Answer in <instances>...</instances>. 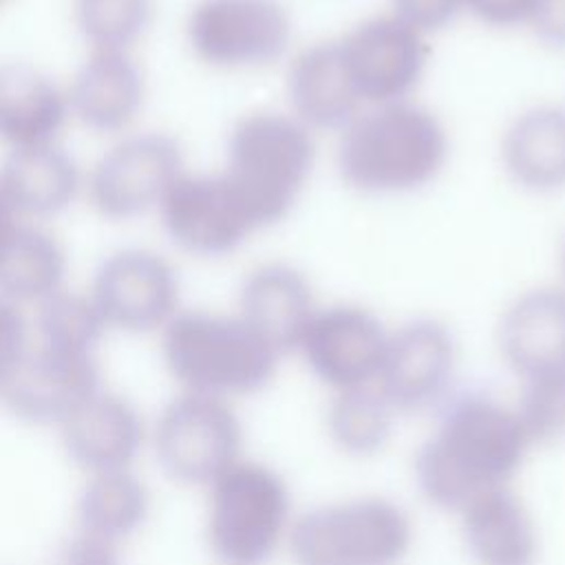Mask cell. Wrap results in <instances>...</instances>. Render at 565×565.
<instances>
[{
  "label": "cell",
  "mask_w": 565,
  "mask_h": 565,
  "mask_svg": "<svg viewBox=\"0 0 565 565\" xmlns=\"http://www.w3.org/2000/svg\"><path fill=\"white\" fill-rule=\"evenodd\" d=\"M530 446L514 406L481 391L459 393L415 452L417 490L430 505L459 512L477 494L508 486Z\"/></svg>",
  "instance_id": "1"
},
{
  "label": "cell",
  "mask_w": 565,
  "mask_h": 565,
  "mask_svg": "<svg viewBox=\"0 0 565 565\" xmlns=\"http://www.w3.org/2000/svg\"><path fill=\"white\" fill-rule=\"evenodd\" d=\"M448 157L446 124L415 97L364 106L335 143L342 183L364 196L415 194L439 179Z\"/></svg>",
  "instance_id": "2"
},
{
  "label": "cell",
  "mask_w": 565,
  "mask_h": 565,
  "mask_svg": "<svg viewBox=\"0 0 565 565\" xmlns=\"http://www.w3.org/2000/svg\"><path fill=\"white\" fill-rule=\"evenodd\" d=\"M161 358L181 391L245 397L274 380L282 355L238 313L179 309L161 329Z\"/></svg>",
  "instance_id": "3"
},
{
  "label": "cell",
  "mask_w": 565,
  "mask_h": 565,
  "mask_svg": "<svg viewBox=\"0 0 565 565\" xmlns=\"http://www.w3.org/2000/svg\"><path fill=\"white\" fill-rule=\"evenodd\" d=\"M316 161V132L289 110H252L230 128L221 172L263 232L294 212Z\"/></svg>",
  "instance_id": "4"
},
{
  "label": "cell",
  "mask_w": 565,
  "mask_h": 565,
  "mask_svg": "<svg viewBox=\"0 0 565 565\" xmlns=\"http://www.w3.org/2000/svg\"><path fill=\"white\" fill-rule=\"evenodd\" d=\"M285 479L260 461L238 459L207 486L205 536L223 565H265L291 525Z\"/></svg>",
  "instance_id": "5"
},
{
  "label": "cell",
  "mask_w": 565,
  "mask_h": 565,
  "mask_svg": "<svg viewBox=\"0 0 565 565\" xmlns=\"http://www.w3.org/2000/svg\"><path fill=\"white\" fill-rule=\"evenodd\" d=\"M287 541L294 565H399L413 545V521L386 497H355L302 512Z\"/></svg>",
  "instance_id": "6"
},
{
  "label": "cell",
  "mask_w": 565,
  "mask_h": 565,
  "mask_svg": "<svg viewBox=\"0 0 565 565\" xmlns=\"http://www.w3.org/2000/svg\"><path fill=\"white\" fill-rule=\"evenodd\" d=\"M154 459L181 486H210L243 450V424L227 399L181 391L150 433Z\"/></svg>",
  "instance_id": "7"
},
{
  "label": "cell",
  "mask_w": 565,
  "mask_h": 565,
  "mask_svg": "<svg viewBox=\"0 0 565 565\" xmlns=\"http://www.w3.org/2000/svg\"><path fill=\"white\" fill-rule=\"evenodd\" d=\"M185 40L205 66L258 71L289 53L294 20L282 0H196Z\"/></svg>",
  "instance_id": "8"
},
{
  "label": "cell",
  "mask_w": 565,
  "mask_h": 565,
  "mask_svg": "<svg viewBox=\"0 0 565 565\" xmlns=\"http://www.w3.org/2000/svg\"><path fill=\"white\" fill-rule=\"evenodd\" d=\"M335 40L362 106L415 97L430 64V38L393 13H377Z\"/></svg>",
  "instance_id": "9"
},
{
  "label": "cell",
  "mask_w": 565,
  "mask_h": 565,
  "mask_svg": "<svg viewBox=\"0 0 565 565\" xmlns=\"http://www.w3.org/2000/svg\"><path fill=\"white\" fill-rule=\"evenodd\" d=\"M157 212L172 245L196 258H225L260 232L221 170H185Z\"/></svg>",
  "instance_id": "10"
},
{
  "label": "cell",
  "mask_w": 565,
  "mask_h": 565,
  "mask_svg": "<svg viewBox=\"0 0 565 565\" xmlns=\"http://www.w3.org/2000/svg\"><path fill=\"white\" fill-rule=\"evenodd\" d=\"M185 172L181 143L166 132H137L117 141L93 166L90 205L108 221H130L157 210Z\"/></svg>",
  "instance_id": "11"
},
{
  "label": "cell",
  "mask_w": 565,
  "mask_h": 565,
  "mask_svg": "<svg viewBox=\"0 0 565 565\" xmlns=\"http://www.w3.org/2000/svg\"><path fill=\"white\" fill-rule=\"evenodd\" d=\"M388 333L384 320L360 302L318 305L296 353L333 393L369 386L377 382Z\"/></svg>",
  "instance_id": "12"
},
{
  "label": "cell",
  "mask_w": 565,
  "mask_h": 565,
  "mask_svg": "<svg viewBox=\"0 0 565 565\" xmlns=\"http://www.w3.org/2000/svg\"><path fill=\"white\" fill-rule=\"evenodd\" d=\"M179 276L168 258L143 247L113 252L97 267L88 298L106 329L161 331L179 311Z\"/></svg>",
  "instance_id": "13"
},
{
  "label": "cell",
  "mask_w": 565,
  "mask_h": 565,
  "mask_svg": "<svg viewBox=\"0 0 565 565\" xmlns=\"http://www.w3.org/2000/svg\"><path fill=\"white\" fill-rule=\"evenodd\" d=\"M459 344L448 322L415 316L388 333L375 386L395 413H419L448 397Z\"/></svg>",
  "instance_id": "14"
},
{
  "label": "cell",
  "mask_w": 565,
  "mask_h": 565,
  "mask_svg": "<svg viewBox=\"0 0 565 565\" xmlns=\"http://www.w3.org/2000/svg\"><path fill=\"white\" fill-rule=\"evenodd\" d=\"M102 386L93 351L35 340L9 382L2 402L26 424L57 428Z\"/></svg>",
  "instance_id": "15"
},
{
  "label": "cell",
  "mask_w": 565,
  "mask_h": 565,
  "mask_svg": "<svg viewBox=\"0 0 565 565\" xmlns=\"http://www.w3.org/2000/svg\"><path fill=\"white\" fill-rule=\"evenodd\" d=\"M57 430L66 457L86 475L128 470L148 435L137 406L104 386L77 406Z\"/></svg>",
  "instance_id": "16"
},
{
  "label": "cell",
  "mask_w": 565,
  "mask_h": 565,
  "mask_svg": "<svg viewBox=\"0 0 565 565\" xmlns=\"http://www.w3.org/2000/svg\"><path fill=\"white\" fill-rule=\"evenodd\" d=\"M497 347L521 380L565 369V289L539 285L516 294L497 322Z\"/></svg>",
  "instance_id": "17"
},
{
  "label": "cell",
  "mask_w": 565,
  "mask_h": 565,
  "mask_svg": "<svg viewBox=\"0 0 565 565\" xmlns=\"http://www.w3.org/2000/svg\"><path fill=\"white\" fill-rule=\"evenodd\" d=\"M318 309L309 276L287 260H267L247 271L238 289L236 313L282 358L296 353L298 340Z\"/></svg>",
  "instance_id": "18"
},
{
  "label": "cell",
  "mask_w": 565,
  "mask_h": 565,
  "mask_svg": "<svg viewBox=\"0 0 565 565\" xmlns=\"http://www.w3.org/2000/svg\"><path fill=\"white\" fill-rule=\"evenodd\" d=\"M287 110L309 130L340 132L364 106L342 62L338 40H320L296 51L285 75Z\"/></svg>",
  "instance_id": "19"
},
{
  "label": "cell",
  "mask_w": 565,
  "mask_h": 565,
  "mask_svg": "<svg viewBox=\"0 0 565 565\" xmlns=\"http://www.w3.org/2000/svg\"><path fill=\"white\" fill-rule=\"evenodd\" d=\"M499 163L510 183L527 194L565 190V106L534 104L503 128Z\"/></svg>",
  "instance_id": "20"
},
{
  "label": "cell",
  "mask_w": 565,
  "mask_h": 565,
  "mask_svg": "<svg viewBox=\"0 0 565 565\" xmlns=\"http://www.w3.org/2000/svg\"><path fill=\"white\" fill-rule=\"evenodd\" d=\"M66 95L71 115L86 128L115 135L137 119L146 79L128 51H90Z\"/></svg>",
  "instance_id": "21"
},
{
  "label": "cell",
  "mask_w": 565,
  "mask_h": 565,
  "mask_svg": "<svg viewBox=\"0 0 565 565\" xmlns=\"http://www.w3.org/2000/svg\"><path fill=\"white\" fill-rule=\"evenodd\" d=\"M463 545L477 565H534L536 525L523 499L510 488H490L459 512Z\"/></svg>",
  "instance_id": "22"
},
{
  "label": "cell",
  "mask_w": 565,
  "mask_h": 565,
  "mask_svg": "<svg viewBox=\"0 0 565 565\" xmlns=\"http://www.w3.org/2000/svg\"><path fill=\"white\" fill-rule=\"evenodd\" d=\"M71 117L68 95L38 66L0 64V141L9 150L57 143Z\"/></svg>",
  "instance_id": "23"
},
{
  "label": "cell",
  "mask_w": 565,
  "mask_h": 565,
  "mask_svg": "<svg viewBox=\"0 0 565 565\" xmlns=\"http://www.w3.org/2000/svg\"><path fill=\"white\" fill-rule=\"evenodd\" d=\"M0 185L31 223L64 212L82 188L75 159L57 143L9 150L0 166Z\"/></svg>",
  "instance_id": "24"
},
{
  "label": "cell",
  "mask_w": 565,
  "mask_h": 565,
  "mask_svg": "<svg viewBox=\"0 0 565 565\" xmlns=\"http://www.w3.org/2000/svg\"><path fill=\"white\" fill-rule=\"evenodd\" d=\"M150 490L130 468L88 475L77 501V530L121 543L137 534L150 516Z\"/></svg>",
  "instance_id": "25"
},
{
  "label": "cell",
  "mask_w": 565,
  "mask_h": 565,
  "mask_svg": "<svg viewBox=\"0 0 565 565\" xmlns=\"http://www.w3.org/2000/svg\"><path fill=\"white\" fill-rule=\"evenodd\" d=\"M66 254L55 236L29 223L0 258V298L40 305L64 289Z\"/></svg>",
  "instance_id": "26"
},
{
  "label": "cell",
  "mask_w": 565,
  "mask_h": 565,
  "mask_svg": "<svg viewBox=\"0 0 565 565\" xmlns=\"http://www.w3.org/2000/svg\"><path fill=\"white\" fill-rule=\"evenodd\" d=\"M395 415L375 384L335 391L327 408V433L342 452L373 457L391 441Z\"/></svg>",
  "instance_id": "27"
},
{
  "label": "cell",
  "mask_w": 565,
  "mask_h": 565,
  "mask_svg": "<svg viewBox=\"0 0 565 565\" xmlns=\"http://www.w3.org/2000/svg\"><path fill=\"white\" fill-rule=\"evenodd\" d=\"M152 0H75V24L93 51H128L152 24Z\"/></svg>",
  "instance_id": "28"
},
{
  "label": "cell",
  "mask_w": 565,
  "mask_h": 565,
  "mask_svg": "<svg viewBox=\"0 0 565 565\" xmlns=\"http://www.w3.org/2000/svg\"><path fill=\"white\" fill-rule=\"evenodd\" d=\"M35 340L97 353L108 331L88 294L62 289L35 305Z\"/></svg>",
  "instance_id": "29"
},
{
  "label": "cell",
  "mask_w": 565,
  "mask_h": 565,
  "mask_svg": "<svg viewBox=\"0 0 565 565\" xmlns=\"http://www.w3.org/2000/svg\"><path fill=\"white\" fill-rule=\"evenodd\" d=\"M514 411L530 444L565 439V369L523 380Z\"/></svg>",
  "instance_id": "30"
},
{
  "label": "cell",
  "mask_w": 565,
  "mask_h": 565,
  "mask_svg": "<svg viewBox=\"0 0 565 565\" xmlns=\"http://www.w3.org/2000/svg\"><path fill=\"white\" fill-rule=\"evenodd\" d=\"M31 347L29 322L22 307L0 298V399Z\"/></svg>",
  "instance_id": "31"
},
{
  "label": "cell",
  "mask_w": 565,
  "mask_h": 565,
  "mask_svg": "<svg viewBox=\"0 0 565 565\" xmlns=\"http://www.w3.org/2000/svg\"><path fill=\"white\" fill-rule=\"evenodd\" d=\"M388 13L430 38L452 26L463 9L461 0H388Z\"/></svg>",
  "instance_id": "32"
},
{
  "label": "cell",
  "mask_w": 565,
  "mask_h": 565,
  "mask_svg": "<svg viewBox=\"0 0 565 565\" xmlns=\"http://www.w3.org/2000/svg\"><path fill=\"white\" fill-rule=\"evenodd\" d=\"M461 9L481 26L512 31L527 29L534 0H461Z\"/></svg>",
  "instance_id": "33"
},
{
  "label": "cell",
  "mask_w": 565,
  "mask_h": 565,
  "mask_svg": "<svg viewBox=\"0 0 565 565\" xmlns=\"http://www.w3.org/2000/svg\"><path fill=\"white\" fill-rule=\"evenodd\" d=\"M55 565H124L119 543L77 530L60 545Z\"/></svg>",
  "instance_id": "34"
},
{
  "label": "cell",
  "mask_w": 565,
  "mask_h": 565,
  "mask_svg": "<svg viewBox=\"0 0 565 565\" xmlns=\"http://www.w3.org/2000/svg\"><path fill=\"white\" fill-rule=\"evenodd\" d=\"M527 29L541 46L565 51V0H534Z\"/></svg>",
  "instance_id": "35"
},
{
  "label": "cell",
  "mask_w": 565,
  "mask_h": 565,
  "mask_svg": "<svg viewBox=\"0 0 565 565\" xmlns=\"http://www.w3.org/2000/svg\"><path fill=\"white\" fill-rule=\"evenodd\" d=\"M31 221H26L15 205L11 203V199L7 196L4 188L0 185V258L2 254L9 249V245L18 238V234L29 225Z\"/></svg>",
  "instance_id": "36"
},
{
  "label": "cell",
  "mask_w": 565,
  "mask_h": 565,
  "mask_svg": "<svg viewBox=\"0 0 565 565\" xmlns=\"http://www.w3.org/2000/svg\"><path fill=\"white\" fill-rule=\"evenodd\" d=\"M556 267H558V285L565 289V236H563V241H561V245H558V256H556Z\"/></svg>",
  "instance_id": "37"
},
{
  "label": "cell",
  "mask_w": 565,
  "mask_h": 565,
  "mask_svg": "<svg viewBox=\"0 0 565 565\" xmlns=\"http://www.w3.org/2000/svg\"><path fill=\"white\" fill-rule=\"evenodd\" d=\"M0 2H2V0H0Z\"/></svg>",
  "instance_id": "38"
}]
</instances>
